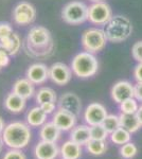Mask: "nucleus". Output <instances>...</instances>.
<instances>
[{
  "label": "nucleus",
  "instance_id": "obj_1",
  "mask_svg": "<svg viewBox=\"0 0 142 159\" xmlns=\"http://www.w3.org/2000/svg\"><path fill=\"white\" fill-rule=\"evenodd\" d=\"M54 43L50 31L43 25H35L28 32L25 43V53L31 57L46 58L53 52Z\"/></svg>",
  "mask_w": 142,
  "mask_h": 159
},
{
  "label": "nucleus",
  "instance_id": "obj_2",
  "mask_svg": "<svg viewBox=\"0 0 142 159\" xmlns=\"http://www.w3.org/2000/svg\"><path fill=\"white\" fill-rule=\"evenodd\" d=\"M32 133L30 126L24 122L15 121L6 125L2 133L4 144L9 148L22 150L31 141Z\"/></svg>",
  "mask_w": 142,
  "mask_h": 159
},
{
  "label": "nucleus",
  "instance_id": "obj_3",
  "mask_svg": "<svg viewBox=\"0 0 142 159\" xmlns=\"http://www.w3.org/2000/svg\"><path fill=\"white\" fill-rule=\"evenodd\" d=\"M104 33L109 43H119L127 40L133 34V24L126 16L115 15L105 25Z\"/></svg>",
  "mask_w": 142,
  "mask_h": 159
},
{
  "label": "nucleus",
  "instance_id": "obj_4",
  "mask_svg": "<svg viewBox=\"0 0 142 159\" xmlns=\"http://www.w3.org/2000/svg\"><path fill=\"white\" fill-rule=\"evenodd\" d=\"M70 68L73 74L77 78L89 79L94 76L99 70V61L92 53L82 51L72 58Z\"/></svg>",
  "mask_w": 142,
  "mask_h": 159
},
{
  "label": "nucleus",
  "instance_id": "obj_5",
  "mask_svg": "<svg viewBox=\"0 0 142 159\" xmlns=\"http://www.w3.org/2000/svg\"><path fill=\"white\" fill-rule=\"evenodd\" d=\"M107 42L104 30L99 28H89L85 30L81 37V43L84 51L92 54L101 52L106 47Z\"/></svg>",
  "mask_w": 142,
  "mask_h": 159
},
{
  "label": "nucleus",
  "instance_id": "obj_6",
  "mask_svg": "<svg viewBox=\"0 0 142 159\" xmlns=\"http://www.w3.org/2000/svg\"><path fill=\"white\" fill-rule=\"evenodd\" d=\"M62 19L68 25H77L88 20V6L82 1H70L62 10Z\"/></svg>",
  "mask_w": 142,
  "mask_h": 159
},
{
  "label": "nucleus",
  "instance_id": "obj_7",
  "mask_svg": "<svg viewBox=\"0 0 142 159\" xmlns=\"http://www.w3.org/2000/svg\"><path fill=\"white\" fill-rule=\"evenodd\" d=\"M112 16V7L105 1L94 2L88 7V21L94 25H105Z\"/></svg>",
  "mask_w": 142,
  "mask_h": 159
},
{
  "label": "nucleus",
  "instance_id": "obj_8",
  "mask_svg": "<svg viewBox=\"0 0 142 159\" xmlns=\"http://www.w3.org/2000/svg\"><path fill=\"white\" fill-rule=\"evenodd\" d=\"M36 18L35 7L27 1H21L16 4L13 10V19L18 25H31Z\"/></svg>",
  "mask_w": 142,
  "mask_h": 159
},
{
  "label": "nucleus",
  "instance_id": "obj_9",
  "mask_svg": "<svg viewBox=\"0 0 142 159\" xmlns=\"http://www.w3.org/2000/svg\"><path fill=\"white\" fill-rule=\"evenodd\" d=\"M72 70L66 64L57 61L49 67V79L58 86L67 85L71 81Z\"/></svg>",
  "mask_w": 142,
  "mask_h": 159
},
{
  "label": "nucleus",
  "instance_id": "obj_10",
  "mask_svg": "<svg viewBox=\"0 0 142 159\" xmlns=\"http://www.w3.org/2000/svg\"><path fill=\"white\" fill-rule=\"evenodd\" d=\"M107 115V109L105 108L104 105L98 102H94V103H90L85 109L84 120L87 125L94 126V125L102 124Z\"/></svg>",
  "mask_w": 142,
  "mask_h": 159
},
{
  "label": "nucleus",
  "instance_id": "obj_11",
  "mask_svg": "<svg viewBox=\"0 0 142 159\" xmlns=\"http://www.w3.org/2000/svg\"><path fill=\"white\" fill-rule=\"evenodd\" d=\"M110 96L116 103L121 104L125 100L134 98V85L128 81H119L112 87Z\"/></svg>",
  "mask_w": 142,
  "mask_h": 159
},
{
  "label": "nucleus",
  "instance_id": "obj_12",
  "mask_svg": "<svg viewBox=\"0 0 142 159\" xmlns=\"http://www.w3.org/2000/svg\"><path fill=\"white\" fill-rule=\"evenodd\" d=\"M57 108L65 109L70 111L76 117L80 116L82 110V102L79 96L73 92H66L63 93L57 100Z\"/></svg>",
  "mask_w": 142,
  "mask_h": 159
},
{
  "label": "nucleus",
  "instance_id": "obj_13",
  "mask_svg": "<svg viewBox=\"0 0 142 159\" xmlns=\"http://www.w3.org/2000/svg\"><path fill=\"white\" fill-rule=\"evenodd\" d=\"M77 117L70 111H67L65 109L57 108L54 112L52 122L58 127L62 132H68L76 126Z\"/></svg>",
  "mask_w": 142,
  "mask_h": 159
},
{
  "label": "nucleus",
  "instance_id": "obj_14",
  "mask_svg": "<svg viewBox=\"0 0 142 159\" xmlns=\"http://www.w3.org/2000/svg\"><path fill=\"white\" fill-rule=\"evenodd\" d=\"M25 78L34 85H40L49 80V67L43 63H34L29 66L25 72Z\"/></svg>",
  "mask_w": 142,
  "mask_h": 159
},
{
  "label": "nucleus",
  "instance_id": "obj_15",
  "mask_svg": "<svg viewBox=\"0 0 142 159\" xmlns=\"http://www.w3.org/2000/svg\"><path fill=\"white\" fill-rule=\"evenodd\" d=\"M36 159H55L59 155V148L56 142L39 141L34 148Z\"/></svg>",
  "mask_w": 142,
  "mask_h": 159
},
{
  "label": "nucleus",
  "instance_id": "obj_16",
  "mask_svg": "<svg viewBox=\"0 0 142 159\" xmlns=\"http://www.w3.org/2000/svg\"><path fill=\"white\" fill-rule=\"evenodd\" d=\"M12 91L25 100L31 99L35 94L34 84L27 78L18 79L13 85Z\"/></svg>",
  "mask_w": 142,
  "mask_h": 159
},
{
  "label": "nucleus",
  "instance_id": "obj_17",
  "mask_svg": "<svg viewBox=\"0 0 142 159\" xmlns=\"http://www.w3.org/2000/svg\"><path fill=\"white\" fill-rule=\"evenodd\" d=\"M70 140L74 141L81 147L86 145L91 140L90 126L87 124H80L74 126L70 132Z\"/></svg>",
  "mask_w": 142,
  "mask_h": 159
},
{
  "label": "nucleus",
  "instance_id": "obj_18",
  "mask_svg": "<svg viewBox=\"0 0 142 159\" xmlns=\"http://www.w3.org/2000/svg\"><path fill=\"white\" fill-rule=\"evenodd\" d=\"M0 45H1V50H6L10 55L13 56L19 52L22 43L19 35L13 32L10 36L0 38Z\"/></svg>",
  "mask_w": 142,
  "mask_h": 159
},
{
  "label": "nucleus",
  "instance_id": "obj_19",
  "mask_svg": "<svg viewBox=\"0 0 142 159\" xmlns=\"http://www.w3.org/2000/svg\"><path fill=\"white\" fill-rule=\"evenodd\" d=\"M48 115L43 110L39 105L32 107L27 114V124L31 127H42L47 121Z\"/></svg>",
  "mask_w": 142,
  "mask_h": 159
},
{
  "label": "nucleus",
  "instance_id": "obj_20",
  "mask_svg": "<svg viewBox=\"0 0 142 159\" xmlns=\"http://www.w3.org/2000/svg\"><path fill=\"white\" fill-rule=\"evenodd\" d=\"M25 101L27 100L21 98L20 96H18L15 92H10L7 94L6 99H4V107L7 110H9L10 112L13 114H18L21 112L25 107Z\"/></svg>",
  "mask_w": 142,
  "mask_h": 159
},
{
  "label": "nucleus",
  "instance_id": "obj_21",
  "mask_svg": "<svg viewBox=\"0 0 142 159\" xmlns=\"http://www.w3.org/2000/svg\"><path fill=\"white\" fill-rule=\"evenodd\" d=\"M62 159H80L82 156V147L74 141L68 140L59 148Z\"/></svg>",
  "mask_w": 142,
  "mask_h": 159
},
{
  "label": "nucleus",
  "instance_id": "obj_22",
  "mask_svg": "<svg viewBox=\"0 0 142 159\" xmlns=\"http://www.w3.org/2000/svg\"><path fill=\"white\" fill-rule=\"evenodd\" d=\"M61 134H62V130L52 121L46 122L40 127L39 130L40 139L44 141H49V142H56L61 138Z\"/></svg>",
  "mask_w": 142,
  "mask_h": 159
},
{
  "label": "nucleus",
  "instance_id": "obj_23",
  "mask_svg": "<svg viewBox=\"0 0 142 159\" xmlns=\"http://www.w3.org/2000/svg\"><path fill=\"white\" fill-rule=\"evenodd\" d=\"M120 123H121V127L127 129L128 132L134 134V133L138 132L139 129L142 127L141 123L139 122L137 115H127V114H121L120 116Z\"/></svg>",
  "mask_w": 142,
  "mask_h": 159
},
{
  "label": "nucleus",
  "instance_id": "obj_24",
  "mask_svg": "<svg viewBox=\"0 0 142 159\" xmlns=\"http://www.w3.org/2000/svg\"><path fill=\"white\" fill-rule=\"evenodd\" d=\"M35 99L37 105H42L47 102H57L56 92L50 87H42L38 89V91L35 93Z\"/></svg>",
  "mask_w": 142,
  "mask_h": 159
},
{
  "label": "nucleus",
  "instance_id": "obj_25",
  "mask_svg": "<svg viewBox=\"0 0 142 159\" xmlns=\"http://www.w3.org/2000/svg\"><path fill=\"white\" fill-rule=\"evenodd\" d=\"M109 137L112 143L117 145H123L131 141V133L128 132L127 129H123V127H119L118 129H116L115 132L109 135Z\"/></svg>",
  "mask_w": 142,
  "mask_h": 159
},
{
  "label": "nucleus",
  "instance_id": "obj_26",
  "mask_svg": "<svg viewBox=\"0 0 142 159\" xmlns=\"http://www.w3.org/2000/svg\"><path fill=\"white\" fill-rule=\"evenodd\" d=\"M86 150L94 156H101L103 155L107 150V145L106 142L103 140H94L91 139L87 143L86 145Z\"/></svg>",
  "mask_w": 142,
  "mask_h": 159
},
{
  "label": "nucleus",
  "instance_id": "obj_27",
  "mask_svg": "<svg viewBox=\"0 0 142 159\" xmlns=\"http://www.w3.org/2000/svg\"><path fill=\"white\" fill-rule=\"evenodd\" d=\"M102 125L108 132V134L110 135L112 133L115 132L116 129H118L119 127H121L120 117L117 116V115H107V117L104 119Z\"/></svg>",
  "mask_w": 142,
  "mask_h": 159
},
{
  "label": "nucleus",
  "instance_id": "obj_28",
  "mask_svg": "<svg viewBox=\"0 0 142 159\" xmlns=\"http://www.w3.org/2000/svg\"><path fill=\"white\" fill-rule=\"evenodd\" d=\"M120 105V111L121 114H127V115H134L137 112L139 108L138 101L135 98H131L128 100H125Z\"/></svg>",
  "mask_w": 142,
  "mask_h": 159
},
{
  "label": "nucleus",
  "instance_id": "obj_29",
  "mask_svg": "<svg viewBox=\"0 0 142 159\" xmlns=\"http://www.w3.org/2000/svg\"><path fill=\"white\" fill-rule=\"evenodd\" d=\"M138 153V148H137L136 144L133 142H127L125 144L121 145L120 148V155L124 159H131L134 158Z\"/></svg>",
  "mask_w": 142,
  "mask_h": 159
},
{
  "label": "nucleus",
  "instance_id": "obj_30",
  "mask_svg": "<svg viewBox=\"0 0 142 159\" xmlns=\"http://www.w3.org/2000/svg\"><path fill=\"white\" fill-rule=\"evenodd\" d=\"M90 134H91V139H94V140L105 141L109 137L108 132L104 129V126H103L102 124L90 126Z\"/></svg>",
  "mask_w": 142,
  "mask_h": 159
},
{
  "label": "nucleus",
  "instance_id": "obj_31",
  "mask_svg": "<svg viewBox=\"0 0 142 159\" xmlns=\"http://www.w3.org/2000/svg\"><path fill=\"white\" fill-rule=\"evenodd\" d=\"M131 56L137 63H142V40L136 42L131 47Z\"/></svg>",
  "mask_w": 142,
  "mask_h": 159
},
{
  "label": "nucleus",
  "instance_id": "obj_32",
  "mask_svg": "<svg viewBox=\"0 0 142 159\" xmlns=\"http://www.w3.org/2000/svg\"><path fill=\"white\" fill-rule=\"evenodd\" d=\"M2 159H27V158H25V154L21 152V150L10 148V150L4 154Z\"/></svg>",
  "mask_w": 142,
  "mask_h": 159
},
{
  "label": "nucleus",
  "instance_id": "obj_33",
  "mask_svg": "<svg viewBox=\"0 0 142 159\" xmlns=\"http://www.w3.org/2000/svg\"><path fill=\"white\" fill-rule=\"evenodd\" d=\"M13 32H14V31H13L11 24H9V22H7V21L0 22V38L10 36Z\"/></svg>",
  "mask_w": 142,
  "mask_h": 159
},
{
  "label": "nucleus",
  "instance_id": "obj_34",
  "mask_svg": "<svg viewBox=\"0 0 142 159\" xmlns=\"http://www.w3.org/2000/svg\"><path fill=\"white\" fill-rule=\"evenodd\" d=\"M39 106L42 107L43 110L47 115L54 114L56 111V104L54 102H47V103H44L42 105H39Z\"/></svg>",
  "mask_w": 142,
  "mask_h": 159
},
{
  "label": "nucleus",
  "instance_id": "obj_35",
  "mask_svg": "<svg viewBox=\"0 0 142 159\" xmlns=\"http://www.w3.org/2000/svg\"><path fill=\"white\" fill-rule=\"evenodd\" d=\"M10 57H11V55L6 50H0V67H7L10 64Z\"/></svg>",
  "mask_w": 142,
  "mask_h": 159
},
{
  "label": "nucleus",
  "instance_id": "obj_36",
  "mask_svg": "<svg viewBox=\"0 0 142 159\" xmlns=\"http://www.w3.org/2000/svg\"><path fill=\"white\" fill-rule=\"evenodd\" d=\"M134 98L138 102H142V82H137L134 85Z\"/></svg>",
  "mask_w": 142,
  "mask_h": 159
},
{
  "label": "nucleus",
  "instance_id": "obj_37",
  "mask_svg": "<svg viewBox=\"0 0 142 159\" xmlns=\"http://www.w3.org/2000/svg\"><path fill=\"white\" fill-rule=\"evenodd\" d=\"M134 78L137 82H142V63H138L134 69Z\"/></svg>",
  "mask_w": 142,
  "mask_h": 159
},
{
  "label": "nucleus",
  "instance_id": "obj_38",
  "mask_svg": "<svg viewBox=\"0 0 142 159\" xmlns=\"http://www.w3.org/2000/svg\"><path fill=\"white\" fill-rule=\"evenodd\" d=\"M136 115H137V118H138L139 122H140L141 125H142V104L139 106V108H138V110H137Z\"/></svg>",
  "mask_w": 142,
  "mask_h": 159
},
{
  "label": "nucleus",
  "instance_id": "obj_39",
  "mask_svg": "<svg viewBox=\"0 0 142 159\" xmlns=\"http://www.w3.org/2000/svg\"><path fill=\"white\" fill-rule=\"evenodd\" d=\"M4 127H6V125H4V122H3V120H2V118L0 117V135H2Z\"/></svg>",
  "mask_w": 142,
  "mask_h": 159
},
{
  "label": "nucleus",
  "instance_id": "obj_40",
  "mask_svg": "<svg viewBox=\"0 0 142 159\" xmlns=\"http://www.w3.org/2000/svg\"><path fill=\"white\" fill-rule=\"evenodd\" d=\"M4 141H3V138H2V135H0V154L2 153L3 151V147H4Z\"/></svg>",
  "mask_w": 142,
  "mask_h": 159
},
{
  "label": "nucleus",
  "instance_id": "obj_41",
  "mask_svg": "<svg viewBox=\"0 0 142 159\" xmlns=\"http://www.w3.org/2000/svg\"><path fill=\"white\" fill-rule=\"evenodd\" d=\"M89 1H91L94 3V2H100V1H104V0H89Z\"/></svg>",
  "mask_w": 142,
  "mask_h": 159
},
{
  "label": "nucleus",
  "instance_id": "obj_42",
  "mask_svg": "<svg viewBox=\"0 0 142 159\" xmlns=\"http://www.w3.org/2000/svg\"><path fill=\"white\" fill-rule=\"evenodd\" d=\"M1 69H2V68H1V67H0V70H1Z\"/></svg>",
  "mask_w": 142,
  "mask_h": 159
}]
</instances>
